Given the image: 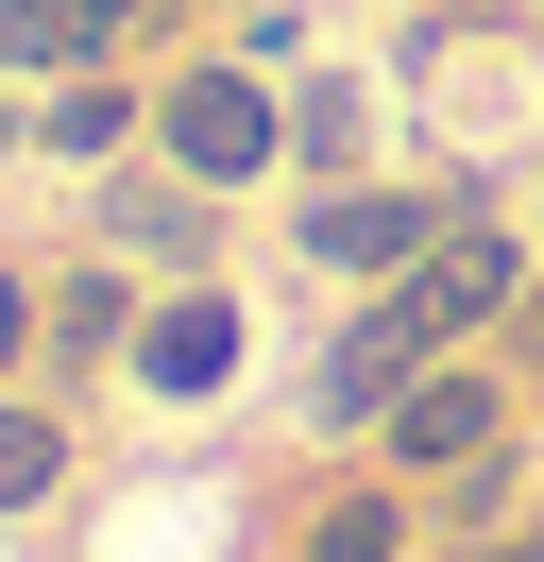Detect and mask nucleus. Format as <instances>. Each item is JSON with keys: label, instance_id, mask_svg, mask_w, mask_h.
Returning <instances> with one entry per match:
<instances>
[{"label": "nucleus", "instance_id": "nucleus-8", "mask_svg": "<svg viewBox=\"0 0 544 562\" xmlns=\"http://www.w3.org/2000/svg\"><path fill=\"white\" fill-rule=\"evenodd\" d=\"M136 0H0V69H86Z\"/></svg>", "mask_w": 544, "mask_h": 562}, {"label": "nucleus", "instance_id": "nucleus-5", "mask_svg": "<svg viewBox=\"0 0 544 562\" xmlns=\"http://www.w3.org/2000/svg\"><path fill=\"white\" fill-rule=\"evenodd\" d=\"M222 188H188V171H120L102 188V256H120V273H170V290H204V256H222Z\"/></svg>", "mask_w": 544, "mask_h": 562}, {"label": "nucleus", "instance_id": "nucleus-4", "mask_svg": "<svg viewBox=\"0 0 544 562\" xmlns=\"http://www.w3.org/2000/svg\"><path fill=\"white\" fill-rule=\"evenodd\" d=\"M442 222H460V205H426V188H306V273L392 290L408 256H442Z\"/></svg>", "mask_w": 544, "mask_h": 562}, {"label": "nucleus", "instance_id": "nucleus-13", "mask_svg": "<svg viewBox=\"0 0 544 562\" xmlns=\"http://www.w3.org/2000/svg\"><path fill=\"white\" fill-rule=\"evenodd\" d=\"M34 324H52V290H18V273H0V375L34 358Z\"/></svg>", "mask_w": 544, "mask_h": 562}, {"label": "nucleus", "instance_id": "nucleus-6", "mask_svg": "<svg viewBox=\"0 0 544 562\" xmlns=\"http://www.w3.org/2000/svg\"><path fill=\"white\" fill-rule=\"evenodd\" d=\"M222 375H238V307H222V290H154V324H136V392H154V409H204Z\"/></svg>", "mask_w": 544, "mask_h": 562}, {"label": "nucleus", "instance_id": "nucleus-2", "mask_svg": "<svg viewBox=\"0 0 544 562\" xmlns=\"http://www.w3.org/2000/svg\"><path fill=\"white\" fill-rule=\"evenodd\" d=\"M374 460H392L408 494H442V477H476V460H510V375H494V358H426V375L392 392V426H374Z\"/></svg>", "mask_w": 544, "mask_h": 562}, {"label": "nucleus", "instance_id": "nucleus-11", "mask_svg": "<svg viewBox=\"0 0 544 562\" xmlns=\"http://www.w3.org/2000/svg\"><path fill=\"white\" fill-rule=\"evenodd\" d=\"M136 324H154V307H136L120 273H68V290H52V341H68V358H136Z\"/></svg>", "mask_w": 544, "mask_h": 562}, {"label": "nucleus", "instance_id": "nucleus-3", "mask_svg": "<svg viewBox=\"0 0 544 562\" xmlns=\"http://www.w3.org/2000/svg\"><path fill=\"white\" fill-rule=\"evenodd\" d=\"M154 154H170L188 188H256L272 154H290V103H272L256 69H188V86L154 103Z\"/></svg>", "mask_w": 544, "mask_h": 562}, {"label": "nucleus", "instance_id": "nucleus-12", "mask_svg": "<svg viewBox=\"0 0 544 562\" xmlns=\"http://www.w3.org/2000/svg\"><path fill=\"white\" fill-rule=\"evenodd\" d=\"M34 137H52V154H120V137H136V86H68Z\"/></svg>", "mask_w": 544, "mask_h": 562}, {"label": "nucleus", "instance_id": "nucleus-10", "mask_svg": "<svg viewBox=\"0 0 544 562\" xmlns=\"http://www.w3.org/2000/svg\"><path fill=\"white\" fill-rule=\"evenodd\" d=\"M358 137H374V86H306V103H290V154L324 188H358Z\"/></svg>", "mask_w": 544, "mask_h": 562}, {"label": "nucleus", "instance_id": "nucleus-9", "mask_svg": "<svg viewBox=\"0 0 544 562\" xmlns=\"http://www.w3.org/2000/svg\"><path fill=\"white\" fill-rule=\"evenodd\" d=\"M52 494H68V426L34 409V392H0V528L52 512Z\"/></svg>", "mask_w": 544, "mask_h": 562}, {"label": "nucleus", "instance_id": "nucleus-14", "mask_svg": "<svg viewBox=\"0 0 544 562\" xmlns=\"http://www.w3.org/2000/svg\"><path fill=\"white\" fill-rule=\"evenodd\" d=\"M476 562H544V528H494V546H476Z\"/></svg>", "mask_w": 544, "mask_h": 562}, {"label": "nucleus", "instance_id": "nucleus-1", "mask_svg": "<svg viewBox=\"0 0 544 562\" xmlns=\"http://www.w3.org/2000/svg\"><path fill=\"white\" fill-rule=\"evenodd\" d=\"M510 307H528V239H510V222H442V256H408L358 324L408 358V375H426V358H460L476 324H510Z\"/></svg>", "mask_w": 544, "mask_h": 562}, {"label": "nucleus", "instance_id": "nucleus-7", "mask_svg": "<svg viewBox=\"0 0 544 562\" xmlns=\"http://www.w3.org/2000/svg\"><path fill=\"white\" fill-rule=\"evenodd\" d=\"M408 528H426V512H408V477H340L324 512H306L290 562H408Z\"/></svg>", "mask_w": 544, "mask_h": 562}]
</instances>
